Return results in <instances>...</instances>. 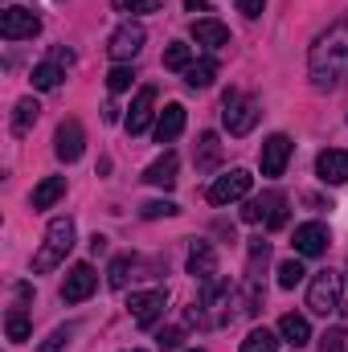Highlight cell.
Masks as SVG:
<instances>
[{"mask_svg":"<svg viewBox=\"0 0 348 352\" xmlns=\"http://www.w3.org/2000/svg\"><path fill=\"white\" fill-rule=\"evenodd\" d=\"M242 352H279V336L266 332V328H254V332L242 340Z\"/></svg>","mask_w":348,"mask_h":352,"instance_id":"26","label":"cell"},{"mask_svg":"<svg viewBox=\"0 0 348 352\" xmlns=\"http://www.w3.org/2000/svg\"><path fill=\"white\" fill-rule=\"evenodd\" d=\"M259 115H262V107H259L254 94L226 90V98H221V123H226L230 135H250L254 123H259Z\"/></svg>","mask_w":348,"mask_h":352,"instance_id":"3","label":"cell"},{"mask_svg":"<svg viewBox=\"0 0 348 352\" xmlns=\"http://www.w3.org/2000/svg\"><path fill=\"white\" fill-rule=\"evenodd\" d=\"M279 336L291 344V349H303L307 340H312V324L303 320V316H295V311H287L283 320H279Z\"/></svg>","mask_w":348,"mask_h":352,"instance_id":"20","label":"cell"},{"mask_svg":"<svg viewBox=\"0 0 348 352\" xmlns=\"http://www.w3.org/2000/svg\"><path fill=\"white\" fill-rule=\"evenodd\" d=\"M307 78H312V87L320 94L336 90L348 78V12L328 33L316 37L312 54H307Z\"/></svg>","mask_w":348,"mask_h":352,"instance_id":"1","label":"cell"},{"mask_svg":"<svg viewBox=\"0 0 348 352\" xmlns=\"http://www.w3.org/2000/svg\"><path fill=\"white\" fill-rule=\"evenodd\" d=\"M217 156H221V144H217V135H213V131H205V135H201V144H197V168H213V164H217Z\"/></svg>","mask_w":348,"mask_h":352,"instance_id":"25","label":"cell"},{"mask_svg":"<svg viewBox=\"0 0 348 352\" xmlns=\"http://www.w3.org/2000/svg\"><path fill=\"white\" fill-rule=\"evenodd\" d=\"M131 352H144V349H131Z\"/></svg>","mask_w":348,"mask_h":352,"instance_id":"41","label":"cell"},{"mask_svg":"<svg viewBox=\"0 0 348 352\" xmlns=\"http://www.w3.org/2000/svg\"><path fill=\"white\" fill-rule=\"evenodd\" d=\"M180 340H184V332H180V328H168V332H160V349H176Z\"/></svg>","mask_w":348,"mask_h":352,"instance_id":"37","label":"cell"},{"mask_svg":"<svg viewBox=\"0 0 348 352\" xmlns=\"http://www.w3.org/2000/svg\"><path fill=\"white\" fill-rule=\"evenodd\" d=\"M140 213H144L148 221H156V217H173V213H176V205H173V201H148V205H144Z\"/></svg>","mask_w":348,"mask_h":352,"instance_id":"33","label":"cell"},{"mask_svg":"<svg viewBox=\"0 0 348 352\" xmlns=\"http://www.w3.org/2000/svg\"><path fill=\"white\" fill-rule=\"evenodd\" d=\"M164 307H168V291H135L127 299V311H131V320L140 328H152L164 316Z\"/></svg>","mask_w":348,"mask_h":352,"instance_id":"9","label":"cell"},{"mask_svg":"<svg viewBox=\"0 0 348 352\" xmlns=\"http://www.w3.org/2000/svg\"><path fill=\"white\" fill-rule=\"evenodd\" d=\"M70 250H74V221H70V217H54L50 230H45L41 250L33 254V270H37V274H50L54 266L66 263Z\"/></svg>","mask_w":348,"mask_h":352,"instance_id":"2","label":"cell"},{"mask_svg":"<svg viewBox=\"0 0 348 352\" xmlns=\"http://www.w3.org/2000/svg\"><path fill=\"white\" fill-rule=\"evenodd\" d=\"M238 8H242V16H250V21H254L262 8H266V0H238Z\"/></svg>","mask_w":348,"mask_h":352,"instance_id":"36","label":"cell"},{"mask_svg":"<svg viewBox=\"0 0 348 352\" xmlns=\"http://www.w3.org/2000/svg\"><path fill=\"white\" fill-rule=\"evenodd\" d=\"M340 291H345V278L336 270H320L307 287V307L316 316H332V311H340Z\"/></svg>","mask_w":348,"mask_h":352,"instance_id":"5","label":"cell"},{"mask_svg":"<svg viewBox=\"0 0 348 352\" xmlns=\"http://www.w3.org/2000/svg\"><path fill=\"white\" fill-rule=\"evenodd\" d=\"M188 352H205V349H188Z\"/></svg>","mask_w":348,"mask_h":352,"instance_id":"40","label":"cell"},{"mask_svg":"<svg viewBox=\"0 0 348 352\" xmlns=\"http://www.w3.org/2000/svg\"><path fill=\"white\" fill-rule=\"evenodd\" d=\"M152 107H156V87H140L135 94V102H131V111H127V131L131 135H140V131H148V123H152Z\"/></svg>","mask_w":348,"mask_h":352,"instance_id":"13","label":"cell"},{"mask_svg":"<svg viewBox=\"0 0 348 352\" xmlns=\"http://www.w3.org/2000/svg\"><path fill=\"white\" fill-rule=\"evenodd\" d=\"M188 274L197 283H205V278L217 274V250L209 242H193V250H188Z\"/></svg>","mask_w":348,"mask_h":352,"instance_id":"16","label":"cell"},{"mask_svg":"<svg viewBox=\"0 0 348 352\" xmlns=\"http://www.w3.org/2000/svg\"><path fill=\"white\" fill-rule=\"evenodd\" d=\"M328 242H332V234H328V226H320V221L299 226V230H295V238H291V246H295V254H299V258H316V254H324V250H328Z\"/></svg>","mask_w":348,"mask_h":352,"instance_id":"12","label":"cell"},{"mask_svg":"<svg viewBox=\"0 0 348 352\" xmlns=\"http://www.w3.org/2000/svg\"><path fill=\"white\" fill-rule=\"evenodd\" d=\"M83 148H87V131H83V123H78V119H62V127H58V135H54V152H58V160L74 164V160L83 156Z\"/></svg>","mask_w":348,"mask_h":352,"instance_id":"11","label":"cell"},{"mask_svg":"<svg viewBox=\"0 0 348 352\" xmlns=\"http://www.w3.org/2000/svg\"><path fill=\"white\" fill-rule=\"evenodd\" d=\"M41 33V16L33 12V8H4L0 12V37L4 41H33Z\"/></svg>","mask_w":348,"mask_h":352,"instance_id":"6","label":"cell"},{"mask_svg":"<svg viewBox=\"0 0 348 352\" xmlns=\"http://www.w3.org/2000/svg\"><path fill=\"white\" fill-rule=\"evenodd\" d=\"M4 332H8V340H12V344H25V340H29V320H25V311H8Z\"/></svg>","mask_w":348,"mask_h":352,"instance_id":"29","label":"cell"},{"mask_svg":"<svg viewBox=\"0 0 348 352\" xmlns=\"http://www.w3.org/2000/svg\"><path fill=\"white\" fill-rule=\"evenodd\" d=\"M320 352H345V332H340V328L324 332V336H320Z\"/></svg>","mask_w":348,"mask_h":352,"instance_id":"35","label":"cell"},{"mask_svg":"<svg viewBox=\"0 0 348 352\" xmlns=\"http://www.w3.org/2000/svg\"><path fill=\"white\" fill-rule=\"evenodd\" d=\"M102 250H107V238H102V234H94V238H90V254H102Z\"/></svg>","mask_w":348,"mask_h":352,"instance_id":"38","label":"cell"},{"mask_svg":"<svg viewBox=\"0 0 348 352\" xmlns=\"http://www.w3.org/2000/svg\"><path fill=\"white\" fill-rule=\"evenodd\" d=\"M70 336H74V324H70V328H58V332H54V336H50L37 352H58L62 344H70Z\"/></svg>","mask_w":348,"mask_h":352,"instance_id":"34","label":"cell"},{"mask_svg":"<svg viewBox=\"0 0 348 352\" xmlns=\"http://www.w3.org/2000/svg\"><path fill=\"white\" fill-rule=\"evenodd\" d=\"M94 287H98V274H94V266L90 263H78L66 270V283H62V299L66 303H83L94 295Z\"/></svg>","mask_w":348,"mask_h":352,"instance_id":"10","label":"cell"},{"mask_svg":"<svg viewBox=\"0 0 348 352\" xmlns=\"http://www.w3.org/2000/svg\"><path fill=\"white\" fill-rule=\"evenodd\" d=\"M316 173H320L324 184H345L348 180V152H340V148L320 152V156H316Z\"/></svg>","mask_w":348,"mask_h":352,"instance_id":"15","label":"cell"},{"mask_svg":"<svg viewBox=\"0 0 348 352\" xmlns=\"http://www.w3.org/2000/svg\"><path fill=\"white\" fill-rule=\"evenodd\" d=\"M164 66H168V70H188V66H193V50H188L184 41H173V45L164 50Z\"/></svg>","mask_w":348,"mask_h":352,"instance_id":"28","label":"cell"},{"mask_svg":"<svg viewBox=\"0 0 348 352\" xmlns=\"http://www.w3.org/2000/svg\"><path fill=\"white\" fill-rule=\"evenodd\" d=\"M287 160H291V140L287 135H270L262 144V176H283Z\"/></svg>","mask_w":348,"mask_h":352,"instance_id":"14","label":"cell"},{"mask_svg":"<svg viewBox=\"0 0 348 352\" xmlns=\"http://www.w3.org/2000/svg\"><path fill=\"white\" fill-rule=\"evenodd\" d=\"M184 8H188V12H197V8H205V0H184Z\"/></svg>","mask_w":348,"mask_h":352,"instance_id":"39","label":"cell"},{"mask_svg":"<svg viewBox=\"0 0 348 352\" xmlns=\"http://www.w3.org/2000/svg\"><path fill=\"white\" fill-rule=\"evenodd\" d=\"M131 82H135V70H131V66H115V70L107 74V87H111V94L131 90Z\"/></svg>","mask_w":348,"mask_h":352,"instance_id":"31","label":"cell"},{"mask_svg":"<svg viewBox=\"0 0 348 352\" xmlns=\"http://www.w3.org/2000/svg\"><path fill=\"white\" fill-rule=\"evenodd\" d=\"M37 115H41L37 98H21V102L12 107V135H29V127L37 123Z\"/></svg>","mask_w":348,"mask_h":352,"instance_id":"22","label":"cell"},{"mask_svg":"<svg viewBox=\"0 0 348 352\" xmlns=\"http://www.w3.org/2000/svg\"><path fill=\"white\" fill-rule=\"evenodd\" d=\"M242 221L250 226H266V230H283L287 226V197L279 188L262 192V197H250L246 209H242Z\"/></svg>","mask_w":348,"mask_h":352,"instance_id":"4","label":"cell"},{"mask_svg":"<svg viewBox=\"0 0 348 352\" xmlns=\"http://www.w3.org/2000/svg\"><path fill=\"white\" fill-rule=\"evenodd\" d=\"M250 184H254V176L246 173V168H230L226 176H217V180L209 184V205H230V201H242V197L250 192Z\"/></svg>","mask_w":348,"mask_h":352,"instance_id":"8","label":"cell"},{"mask_svg":"<svg viewBox=\"0 0 348 352\" xmlns=\"http://www.w3.org/2000/svg\"><path fill=\"white\" fill-rule=\"evenodd\" d=\"M144 41H148V29H144L140 21H123V25L111 33L107 54H111L115 62H127V58H135V54L144 50Z\"/></svg>","mask_w":348,"mask_h":352,"instance_id":"7","label":"cell"},{"mask_svg":"<svg viewBox=\"0 0 348 352\" xmlns=\"http://www.w3.org/2000/svg\"><path fill=\"white\" fill-rule=\"evenodd\" d=\"M119 12H156L164 0H111Z\"/></svg>","mask_w":348,"mask_h":352,"instance_id":"32","label":"cell"},{"mask_svg":"<svg viewBox=\"0 0 348 352\" xmlns=\"http://www.w3.org/2000/svg\"><path fill=\"white\" fill-rule=\"evenodd\" d=\"M62 78H66V74H62V62H54V58L41 62V66H33V87L37 90H54Z\"/></svg>","mask_w":348,"mask_h":352,"instance_id":"24","label":"cell"},{"mask_svg":"<svg viewBox=\"0 0 348 352\" xmlns=\"http://www.w3.org/2000/svg\"><path fill=\"white\" fill-rule=\"evenodd\" d=\"M176 168H180L176 152H164L160 160H152V164H148L144 180H148V184H156V188H173V184H176Z\"/></svg>","mask_w":348,"mask_h":352,"instance_id":"19","label":"cell"},{"mask_svg":"<svg viewBox=\"0 0 348 352\" xmlns=\"http://www.w3.org/2000/svg\"><path fill=\"white\" fill-rule=\"evenodd\" d=\"M213 78H217V62H213V58H201V62H193V66L184 70V82L193 90L213 87Z\"/></svg>","mask_w":348,"mask_h":352,"instance_id":"23","label":"cell"},{"mask_svg":"<svg viewBox=\"0 0 348 352\" xmlns=\"http://www.w3.org/2000/svg\"><path fill=\"white\" fill-rule=\"evenodd\" d=\"M303 274H307V270H303L299 258H287V263H279V287H283V291H291V287H299V283H303Z\"/></svg>","mask_w":348,"mask_h":352,"instance_id":"27","label":"cell"},{"mask_svg":"<svg viewBox=\"0 0 348 352\" xmlns=\"http://www.w3.org/2000/svg\"><path fill=\"white\" fill-rule=\"evenodd\" d=\"M66 197V176H45L37 188H33V209H50Z\"/></svg>","mask_w":348,"mask_h":352,"instance_id":"21","label":"cell"},{"mask_svg":"<svg viewBox=\"0 0 348 352\" xmlns=\"http://www.w3.org/2000/svg\"><path fill=\"white\" fill-rule=\"evenodd\" d=\"M131 258H127V254H119V258H115V263H111V270H107V283H111V287H115V291H123V287H127V278H131Z\"/></svg>","mask_w":348,"mask_h":352,"instance_id":"30","label":"cell"},{"mask_svg":"<svg viewBox=\"0 0 348 352\" xmlns=\"http://www.w3.org/2000/svg\"><path fill=\"white\" fill-rule=\"evenodd\" d=\"M193 41L197 45H209V50H221L230 41V29L221 21H213V16H205V21H193Z\"/></svg>","mask_w":348,"mask_h":352,"instance_id":"18","label":"cell"},{"mask_svg":"<svg viewBox=\"0 0 348 352\" xmlns=\"http://www.w3.org/2000/svg\"><path fill=\"white\" fill-rule=\"evenodd\" d=\"M184 131V107L180 102H168L156 119V144H173L176 135Z\"/></svg>","mask_w":348,"mask_h":352,"instance_id":"17","label":"cell"}]
</instances>
